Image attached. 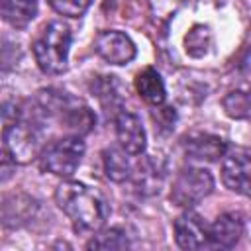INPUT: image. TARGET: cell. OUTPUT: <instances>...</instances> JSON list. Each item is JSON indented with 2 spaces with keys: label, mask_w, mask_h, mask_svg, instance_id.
Returning <instances> with one entry per match:
<instances>
[{
  "label": "cell",
  "mask_w": 251,
  "mask_h": 251,
  "mask_svg": "<svg viewBox=\"0 0 251 251\" xmlns=\"http://www.w3.org/2000/svg\"><path fill=\"white\" fill-rule=\"evenodd\" d=\"M55 200L76 231H96L106 220L104 200L82 182H61L55 190Z\"/></svg>",
  "instance_id": "obj_1"
},
{
  "label": "cell",
  "mask_w": 251,
  "mask_h": 251,
  "mask_svg": "<svg viewBox=\"0 0 251 251\" xmlns=\"http://www.w3.org/2000/svg\"><path fill=\"white\" fill-rule=\"evenodd\" d=\"M71 29L63 22H51L33 43V55L37 67L47 75H59L67 69Z\"/></svg>",
  "instance_id": "obj_2"
},
{
  "label": "cell",
  "mask_w": 251,
  "mask_h": 251,
  "mask_svg": "<svg viewBox=\"0 0 251 251\" xmlns=\"http://www.w3.org/2000/svg\"><path fill=\"white\" fill-rule=\"evenodd\" d=\"M84 155V143L80 137L71 135L49 143L41 153V169L57 176H71Z\"/></svg>",
  "instance_id": "obj_3"
},
{
  "label": "cell",
  "mask_w": 251,
  "mask_h": 251,
  "mask_svg": "<svg viewBox=\"0 0 251 251\" xmlns=\"http://www.w3.org/2000/svg\"><path fill=\"white\" fill-rule=\"evenodd\" d=\"M214 188V178L206 169L188 167L173 182L171 200L180 208H190L204 200Z\"/></svg>",
  "instance_id": "obj_4"
},
{
  "label": "cell",
  "mask_w": 251,
  "mask_h": 251,
  "mask_svg": "<svg viewBox=\"0 0 251 251\" xmlns=\"http://www.w3.org/2000/svg\"><path fill=\"white\" fill-rule=\"evenodd\" d=\"M94 49L110 65H127L135 57L133 41L126 33L116 31V29L98 33L94 41Z\"/></svg>",
  "instance_id": "obj_5"
},
{
  "label": "cell",
  "mask_w": 251,
  "mask_h": 251,
  "mask_svg": "<svg viewBox=\"0 0 251 251\" xmlns=\"http://www.w3.org/2000/svg\"><path fill=\"white\" fill-rule=\"evenodd\" d=\"M116 135L127 155H141L145 151V129L141 120L127 110H122L116 116Z\"/></svg>",
  "instance_id": "obj_6"
},
{
  "label": "cell",
  "mask_w": 251,
  "mask_h": 251,
  "mask_svg": "<svg viewBox=\"0 0 251 251\" xmlns=\"http://www.w3.org/2000/svg\"><path fill=\"white\" fill-rule=\"evenodd\" d=\"M175 239L182 249H202L210 243V233L198 214L184 212L175 222Z\"/></svg>",
  "instance_id": "obj_7"
},
{
  "label": "cell",
  "mask_w": 251,
  "mask_h": 251,
  "mask_svg": "<svg viewBox=\"0 0 251 251\" xmlns=\"http://www.w3.org/2000/svg\"><path fill=\"white\" fill-rule=\"evenodd\" d=\"M222 178L229 190L239 192L243 196L249 194V151L247 149H235L224 159Z\"/></svg>",
  "instance_id": "obj_8"
},
{
  "label": "cell",
  "mask_w": 251,
  "mask_h": 251,
  "mask_svg": "<svg viewBox=\"0 0 251 251\" xmlns=\"http://www.w3.org/2000/svg\"><path fill=\"white\" fill-rule=\"evenodd\" d=\"M4 139H6L8 147H10V153L16 157V161L18 159L27 161V159H31L37 153L39 137L33 131V127L27 126V124H14V126H10L6 129V133H4Z\"/></svg>",
  "instance_id": "obj_9"
},
{
  "label": "cell",
  "mask_w": 251,
  "mask_h": 251,
  "mask_svg": "<svg viewBox=\"0 0 251 251\" xmlns=\"http://www.w3.org/2000/svg\"><path fill=\"white\" fill-rule=\"evenodd\" d=\"M208 233H210V243H214L216 247L229 249L243 235V220H241L239 214H233V212L222 214L212 224V227L208 229Z\"/></svg>",
  "instance_id": "obj_10"
},
{
  "label": "cell",
  "mask_w": 251,
  "mask_h": 251,
  "mask_svg": "<svg viewBox=\"0 0 251 251\" xmlns=\"http://www.w3.org/2000/svg\"><path fill=\"white\" fill-rule=\"evenodd\" d=\"M184 151L192 159L200 161H216L224 155L226 143L222 137L212 135V133H190L184 137Z\"/></svg>",
  "instance_id": "obj_11"
},
{
  "label": "cell",
  "mask_w": 251,
  "mask_h": 251,
  "mask_svg": "<svg viewBox=\"0 0 251 251\" xmlns=\"http://www.w3.org/2000/svg\"><path fill=\"white\" fill-rule=\"evenodd\" d=\"M37 14L35 0H0V18L16 29H24Z\"/></svg>",
  "instance_id": "obj_12"
},
{
  "label": "cell",
  "mask_w": 251,
  "mask_h": 251,
  "mask_svg": "<svg viewBox=\"0 0 251 251\" xmlns=\"http://www.w3.org/2000/svg\"><path fill=\"white\" fill-rule=\"evenodd\" d=\"M135 88L139 92V96L147 102V104H153V106H161L165 102V84H163V78L161 75L155 71V69H145L141 71L137 76H135Z\"/></svg>",
  "instance_id": "obj_13"
},
{
  "label": "cell",
  "mask_w": 251,
  "mask_h": 251,
  "mask_svg": "<svg viewBox=\"0 0 251 251\" xmlns=\"http://www.w3.org/2000/svg\"><path fill=\"white\" fill-rule=\"evenodd\" d=\"M104 171H106V176L116 180V182H122L129 176V163L126 159V155L118 149H106L104 151Z\"/></svg>",
  "instance_id": "obj_14"
},
{
  "label": "cell",
  "mask_w": 251,
  "mask_h": 251,
  "mask_svg": "<svg viewBox=\"0 0 251 251\" xmlns=\"http://www.w3.org/2000/svg\"><path fill=\"white\" fill-rule=\"evenodd\" d=\"M126 247H127V237L120 229L100 231L86 243V249H126Z\"/></svg>",
  "instance_id": "obj_15"
},
{
  "label": "cell",
  "mask_w": 251,
  "mask_h": 251,
  "mask_svg": "<svg viewBox=\"0 0 251 251\" xmlns=\"http://www.w3.org/2000/svg\"><path fill=\"white\" fill-rule=\"evenodd\" d=\"M224 110L229 118L243 120L249 116V94L243 90H233L224 98Z\"/></svg>",
  "instance_id": "obj_16"
},
{
  "label": "cell",
  "mask_w": 251,
  "mask_h": 251,
  "mask_svg": "<svg viewBox=\"0 0 251 251\" xmlns=\"http://www.w3.org/2000/svg\"><path fill=\"white\" fill-rule=\"evenodd\" d=\"M184 43H186V51L192 57H202L208 51V45H210V29L204 27V25H194L188 31Z\"/></svg>",
  "instance_id": "obj_17"
},
{
  "label": "cell",
  "mask_w": 251,
  "mask_h": 251,
  "mask_svg": "<svg viewBox=\"0 0 251 251\" xmlns=\"http://www.w3.org/2000/svg\"><path fill=\"white\" fill-rule=\"evenodd\" d=\"M49 4L53 6L55 12L63 16L78 18L86 12V8L90 6V0H49Z\"/></svg>",
  "instance_id": "obj_18"
},
{
  "label": "cell",
  "mask_w": 251,
  "mask_h": 251,
  "mask_svg": "<svg viewBox=\"0 0 251 251\" xmlns=\"http://www.w3.org/2000/svg\"><path fill=\"white\" fill-rule=\"evenodd\" d=\"M16 157L10 153V149H0V182L10 180L16 173Z\"/></svg>",
  "instance_id": "obj_19"
}]
</instances>
